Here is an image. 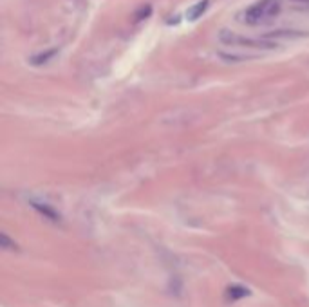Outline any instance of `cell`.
<instances>
[{
  "label": "cell",
  "mask_w": 309,
  "mask_h": 307,
  "mask_svg": "<svg viewBox=\"0 0 309 307\" xmlns=\"http://www.w3.org/2000/svg\"><path fill=\"white\" fill-rule=\"evenodd\" d=\"M208 4H210V0H201V2H197V4L192 6V8L187 11V20H188V22H195L199 16H202V13L206 11Z\"/></svg>",
  "instance_id": "cell-5"
},
{
  "label": "cell",
  "mask_w": 309,
  "mask_h": 307,
  "mask_svg": "<svg viewBox=\"0 0 309 307\" xmlns=\"http://www.w3.org/2000/svg\"><path fill=\"white\" fill-rule=\"evenodd\" d=\"M150 13H152V8H150V6H143V8H139V11L136 13V22H141V20L147 18Z\"/></svg>",
  "instance_id": "cell-7"
},
{
  "label": "cell",
  "mask_w": 309,
  "mask_h": 307,
  "mask_svg": "<svg viewBox=\"0 0 309 307\" xmlns=\"http://www.w3.org/2000/svg\"><path fill=\"white\" fill-rule=\"evenodd\" d=\"M2 246H4L6 250H16V244L9 240V237L6 233H2Z\"/></svg>",
  "instance_id": "cell-8"
},
{
  "label": "cell",
  "mask_w": 309,
  "mask_h": 307,
  "mask_svg": "<svg viewBox=\"0 0 309 307\" xmlns=\"http://www.w3.org/2000/svg\"><path fill=\"white\" fill-rule=\"evenodd\" d=\"M305 35H307V33L297 31V29H277V31L267 33V35H264V38L275 42V38H304Z\"/></svg>",
  "instance_id": "cell-3"
},
{
  "label": "cell",
  "mask_w": 309,
  "mask_h": 307,
  "mask_svg": "<svg viewBox=\"0 0 309 307\" xmlns=\"http://www.w3.org/2000/svg\"><path fill=\"white\" fill-rule=\"evenodd\" d=\"M291 2H297V4H309V0H291Z\"/></svg>",
  "instance_id": "cell-9"
},
{
  "label": "cell",
  "mask_w": 309,
  "mask_h": 307,
  "mask_svg": "<svg viewBox=\"0 0 309 307\" xmlns=\"http://www.w3.org/2000/svg\"><path fill=\"white\" fill-rule=\"evenodd\" d=\"M280 13V0H257L255 4L246 8L240 15V20L248 26H257V24L270 20Z\"/></svg>",
  "instance_id": "cell-1"
},
{
  "label": "cell",
  "mask_w": 309,
  "mask_h": 307,
  "mask_svg": "<svg viewBox=\"0 0 309 307\" xmlns=\"http://www.w3.org/2000/svg\"><path fill=\"white\" fill-rule=\"evenodd\" d=\"M219 40H221L222 43H226V46L246 47V49H255V51H273L279 47L275 42L264 38V36L253 38V36L239 35V33H233V31H228V29L219 31Z\"/></svg>",
  "instance_id": "cell-2"
},
{
  "label": "cell",
  "mask_w": 309,
  "mask_h": 307,
  "mask_svg": "<svg viewBox=\"0 0 309 307\" xmlns=\"http://www.w3.org/2000/svg\"><path fill=\"white\" fill-rule=\"evenodd\" d=\"M54 53H56V51H46V53H40L38 56L31 58V63H34V65H42V63H47V61L54 56Z\"/></svg>",
  "instance_id": "cell-6"
},
{
  "label": "cell",
  "mask_w": 309,
  "mask_h": 307,
  "mask_svg": "<svg viewBox=\"0 0 309 307\" xmlns=\"http://www.w3.org/2000/svg\"><path fill=\"white\" fill-rule=\"evenodd\" d=\"M31 206L34 208V210L38 211L40 215H44L46 219H49V221H54V223H58L60 221V213H58L56 210H54L51 204H47V203H38V201H31Z\"/></svg>",
  "instance_id": "cell-4"
}]
</instances>
